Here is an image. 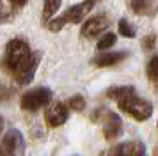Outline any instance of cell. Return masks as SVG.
I'll use <instances>...</instances> for the list:
<instances>
[{
    "mask_svg": "<svg viewBox=\"0 0 158 156\" xmlns=\"http://www.w3.org/2000/svg\"><path fill=\"white\" fill-rule=\"evenodd\" d=\"M130 7H131V11L135 14L144 16V14H149L151 2L149 0H131V2H130Z\"/></svg>",
    "mask_w": 158,
    "mask_h": 156,
    "instance_id": "11",
    "label": "cell"
},
{
    "mask_svg": "<svg viewBox=\"0 0 158 156\" xmlns=\"http://www.w3.org/2000/svg\"><path fill=\"white\" fill-rule=\"evenodd\" d=\"M2 131H4V117L0 115V133H2Z\"/></svg>",
    "mask_w": 158,
    "mask_h": 156,
    "instance_id": "21",
    "label": "cell"
},
{
    "mask_svg": "<svg viewBox=\"0 0 158 156\" xmlns=\"http://www.w3.org/2000/svg\"><path fill=\"white\" fill-rule=\"evenodd\" d=\"M101 119H103V137L107 140H115L123 135V121L115 112L105 110Z\"/></svg>",
    "mask_w": 158,
    "mask_h": 156,
    "instance_id": "7",
    "label": "cell"
},
{
    "mask_svg": "<svg viewBox=\"0 0 158 156\" xmlns=\"http://www.w3.org/2000/svg\"><path fill=\"white\" fill-rule=\"evenodd\" d=\"M11 96H13V89H9L6 85H0V103L2 101H7Z\"/></svg>",
    "mask_w": 158,
    "mask_h": 156,
    "instance_id": "18",
    "label": "cell"
},
{
    "mask_svg": "<svg viewBox=\"0 0 158 156\" xmlns=\"http://www.w3.org/2000/svg\"><path fill=\"white\" fill-rule=\"evenodd\" d=\"M107 98L114 99L123 112L128 113L130 117H133L139 122L148 121L153 115V105H151L148 99L140 98L131 85L110 87L107 91Z\"/></svg>",
    "mask_w": 158,
    "mask_h": 156,
    "instance_id": "2",
    "label": "cell"
},
{
    "mask_svg": "<svg viewBox=\"0 0 158 156\" xmlns=\"http://www.w3.org/2000/svg\"><path fill=\"white\" fill-rule=\"evenodd\" d=\"M11 2V6H13V9H20V7H23L29 0H9Z\"/></svg>",
    "mask_w": 158,
    "mask_h": 156,
    "instance_id": "20",
    "label": "cell"
},
{
    "mask_svg": "<svg viewBox=\"0 0 158 156\" xmlns=\"http://www.w3.org/2000/svg\"><path fill=\"white\" fill-rule=\"evenodd\" d=\"M105 156H146V146L139 140L121 142L108 149Z\"/></svg>",
    "mask_w": 158,
    "mask_h": 156,
    "instance_id": "8",
    "label": "cell"
},
{
    "mask_svg": "<svg viewBox=\"0 0 158 156\" xmlns=\"http://www.w3.org/2000/svg\"><path fill=\"white\" fill-rule=\"evenodd\" d=\"M69 117V108L60 103V101H55V103H50L46 112H44V122L48 128H59L62 126Z\"/></svg>",
    "mask_w": 158,
    "mask_h": 156,
    "instance_id": "6",
    "label": "cell"
},
{
    "mask_svg": "<svg viewBox=\"0 0 158 156\" xmlns=\"http://www.w3.org/2000/svg\"><path fill=\"white\" fill-rule=\"evenodd\" d=\"M25 140L18 129H9L0 142V156H23Z\"/></svg>",
    "mask_w": 158,
    "mask_h": 156,
    "instance_id": "5",
    "label": "cell"
},
{
    "mask_svg": "<svg viewBox=\"0 0 158 156\" xmlns=\"http://www.w3.org/2000/svg\"><path fill=\"white\" fill-rule=\"evenodd\" d=\"M158 57H151V60L148 62V68H146V73H148V78H149L153 84H156L158 78Z\"/></svg>",
    "mask_w": 158,
    "mask_h": 156,
    "instance_id": "15",
    "label": "cell"
},
{
    "mask_svg": "<svg viewBox=\"0 0 158 156\" xmlns=\"http://www.w3.org/2000/svg\"><path fill=\"white\" fill-rule=\"evenodd\" d=\"M108 27V18L105 14H96V16H91L89 20L82 25L80 28V34L85 39H94L100 34H103V30Z\"/></svg>",
    "mask_w": 158,
    "mask_h": 156,
    "instance_id": "9",
    "label": "cell"
},
{
    "mask_svg": "<svg viewBox=\"0 0 158 156\" xmlns=\"http://www.w3.org/2000/svg\"><path fill=\"white\" fill-rule=\"evenodd\" d=\"M68 105H69V108L75 110V112H82V110L85 108V99H84V96L77 94V96H71V98H69Z\"/></svg>",
    "mask_w": 158,
    "mask_h": 156,
    "instance_id": "16",
    "label": "cell"
},
{
    "mask_svg": "<svg viewBox=\"0 0 158 156\" xmlns=\"http://www.w3.org/2000/svg\"><path fill=\"white\" fill-rule=\"evenodd\" d=\"M52 101V91L48 87H36L30 89L20 98V105L25 112H37L39 108L46 106Z\"/></svg>",
    "mask_w": 158,
    "mask_h": 156,
    "instance_id": "4",
    "label": "cell"
},
{
    "mask_svg": "<svg viewBox=\"0 0 158 156\" xmlns=\"http://www.w3.org/2000/svg\"><path fill=\"white\" fill-rule=\"evenodd\" d=\"M37 64H39V53H34L25 39L15 37L6 44L4 55L0 60L2 69L13 76L20 85H27L32 82L36 75Z\"/></svg>",
    "mask_w": 158,
    "mask_h": 156,
    "instance_id": "1",
    "label": "cell"
},
{
    "mask_svg": "<svg viewBox=\"0 0 158 156\" xmlns=\"http://www.w3.org/2000/svg\"><path fill=\"white\" fill-rule=\"evenodd\" d=\"M114 43H115V34L107 32V34H103L100 37V41H98V44H96V48L98 50H108L110 46H114Z\"/></svg>",
    "mask_w": 158,
    "mask_h": 156,
    "instance_id": "14",
    "label": "cell"
},
{
    "mask_svg": "<svg viewBox=\"0 0 158 156\" xmlns=\"http://www.w3.org/2000/svg\"><path fill=\"white\" fill-rule=\"evenodd\" d=\"M93 6H94V0H84V2H80V4H75V6L68 7L59 18L48 21V30H50V32H59V30L64 28V25H68V23H80L87 14L91 13Z\"/></svg>",
    "mask_w": 158,
    "mask_h": 156,
    "instance_id": "3",
    "label": "cell"
},
{
    "mask_svg": "<svg viewBox=\"0 0 158 156\" xmlns=\"http://www.w3.org/2000/svg\"><path fill=\"white\" fill-rule=\"evenodd\" d=\"M117 28H119V34L123 35V37H135V27L130 23L128 20H119V25H117Z\"/></svg>",
    "mask_w": 158,
    "mask_h": 156,
    "instance_id": "13",
    "label": "cell"
},
{
    "mask_svg": "<svg viewBox=\"0 0 158 156\" xmlns=\"http://www.w3.org/2000/svg\"><path fill=\"white\" fill-rule=\"evenodd\" d=\"M60 4H62V0H44V6H43V18L44 20H50L52 16L59 11Z\"/></svg>",
    "mask_w": 158,
    "mask_h": 156,
    "instance_id": "12",
    "label": "cell"
},
{
    "mask_svg": "<svg viewBox=\"0 0 158 156\" xmlns=\"http://www.w3.org/2000/svg\"><path fill=\"white\" fill-rule=\"evenodd\" d=\"M13 20V11H7V9H0V25L2 23H7V21Z\"/></svg>",
    "mask_w": 158,
    "mask_h": 156,
    "instance_id": "19",
    "label": "cell"
},
{
    "mask_svg": "<svg viewBox=\"0 0 158 156\" xmlns=\"http://www.w3.org/2000/svg\"><path fill=\"white\" fill-rule=\"evenodd\" d=\"M156 35L155 34H149V35H146L142 39V50H146V51H149V50L155 48V44H156Z\"/></svg>",
    "mask_w": 158,
    "mask_h": 156,
    "instance_id": "17",
    "label": "cell"
},
{
    "mask_svg": "<svg viewBox=\"0 0 158 156\" xmlns=\"http://www.w3.org/2000/svg\"><path fill=\"white\" fill-rule=\"evenodd\" d=\"M126 51H105L103 50V53L100 55H96L93 59V64L94 66H98V68H110V66H115V64H119L121 60L126 59Z\"/></svg>",
    "mask_w": 158,
    "mask_h": 156,
    "instance_id": "10",
    "label": "cell"
}]
</instances>
